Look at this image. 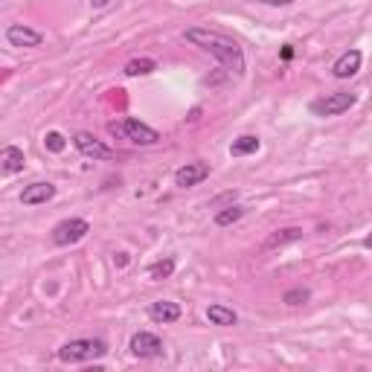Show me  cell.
Masks as SVG:
<instances>
[{
    "label": "cell",
    "instance_id": "11",
    "mask_svg": "<svg viewBox=\"0 0 372 372\" xmlns=\"http://www.w3.org/2000/svg\"><path fill=\"white\" fill-rule=\"evenodd\" d=\"M23 166H27V157H23V152L18 145H4V148H0V178L18 175V172H23Z\"/></svg>",
    "mask_w": 372,
    "mask_h": 372
},
{
    "label": "cell",
    "instance_id": "9",
    "mask_svg": "<svg viewBox=\"0 0 372 372\" xmlns=\"http://www.w3.org/2000/svg\"><path fill=\"white\" fill-rule=\"evenodd\" d=\"M56 184H49V181H35L30 186H23L20 192V204L23 207H38V204H47V201H53L56 198Z\"/></svg>",
    "mask_w": 372,
    "mask_h": 372
},
{
    "label": "cell",
    "instance_id": "18",
    "mask_svg": "<svg viewBox=\"0 0 372 372\" xmlns=\"http://www.w3.org/2000/svg\"><path fill=\"white\" fill-rule=\"evenodd\" d=\"M244 215V207H239V204H230V207H224V210H218L215 212V227H230V224H236V221Z\"/></svg>",
    "mask_w": 372,
    "mask_h": 372
},
{
    "label": "cell",
    "instance_id": "23",
    "mask_svg": "<svg viewBox=\"0 0 372 372\" xmlns=\"http://www.w3.org/2000/svg\"><path fill=\"white\" fill-rule=\"evenodd\" d=\"M108 4H111V0H90V6H93V9H105Z\"/></svg>",
    "mask_w": 372,
    "mask_h": 372
},
{
    "label": "cell",
    "instance_id": "4",
    "mask_svg": "<svg viewBox=\"0 0 372 372\" xmlns=\"http://www.w3.org/2000/svg\"><path fill=\"white\" fill-rule=\"evenodd\" d=\"M358 102V96L355 93H349V90H335V93H326V96H320V99H314V102L308 105V111L314 114V116H340V114H346L352 105Z\"/></svg>",
    "mask_w": 372,
    "mask_h": 372
},
{
    "label": "cell",
    "instance_id": "14",
    "mask_svg": "<svg viewBox=\"0 0 372 372\" xmlns=\"http://www.w3.org/2000/svg\"><path fill=\"white\" fill-rule=\"evenodd\" d=\"M207 320L212 326H221V329H230L239 323V314L230 308V306H221V303H212L207 306Z\"/></svg>",
    "mask_w": 372,
    "mask_h": 372
},
{
    "label": "cell",
    "instance_id": "3",
    "mask_svg": "<svg viewBox=\"0 0 372 372\" xmlns=\"http://www.w3.org/2000/svg\"><path fill=\"white\" fill-rule=\"evenodd\" d=\"M108 131L122 137V140H128V143H134V145H157L160 143V131H155L152 126H145V122H140L134 116L122 119V122H111Z\"/></svg>",
    "mask_w": 372,
    "mask_h": 372
},
{
    "label": "cell",
    "instance_id": "16",
    "mask_svg": "<svg viewBox=\"0 0 372 372\" xmlns=\"http://www.w3.org/2000/svg\"><path fill=\"white\" fill-rule=\"evenodd\" d=\"M296 239H303V227H282V230H277V233L268 236L265 251H277V247H282L288 241H296Z\"/></svg>",
    "mask_w": 372,
    "mask_h": 372
},
{
    "label": "cell",
    "instance_id": "22",
    "mask_svg": "<svg viewBox=\"0 0 372 372\" xmlns=\"http://www.w3.org/2000/svg\"><path fill=\"white\" fill-rule=\"evenodd\" d=\"M247 4H262V6H291L294 0H247Z\"/></svg>",
    "mask_w": 372,
    "mask_h": 372
},
{
    "label": "cell",
    "instance_id": "24",
    "mask_svg": "<svg viewBox=\"0 0 372 372\" xmlns=\"http://www.w3.org/2000/svg\"><path fill=\"white\" fill-rule=\"evenodd\" d=\"M282 59L288 61V59H294V49H291V44H285V49H282Z\"/></svg>",
    "mask_w": 372,
    "mask_h": 372
},
{
    "label": "cell",
    "instance_id": "12",
    "mask_svg": "<svg viewBox=\"0 0 372 372\" xmlns=\"http://www.w3.org/2000/svg\"><path fill=\"white\" fill-rule=\"evenodd\" d=\"M361 61H364L361 49H346V53L332 64V76L335 79H352L355 73L361 70Z\"/></svg>",
    "mask_w": 372,
    "mask_h": 372
},
{
    "label": "cell",
    "instance_id": "10",
    "mask_svg": "<svg viewBox=\"0 0 372 372\" xmlns=\"http://www.w3.org/2000/svg\"><path fill=\"white\" fill-rule=\"evenodd\" d=\"M6 41L12 44V47H27V49H35V47H41L44 44V35L38 32V30H32V27H27V23H12V27L6 30Z\"/></svg>",
    "mask_w": 372,
    "mask_h": 372
},
{
    "label": "cell",
    "instance_id": "17",
    "mask_svg": "<svg viewBox=\"0 0 372 372\" xmlns=\"http://www.w3.org/2000/svg\"><path fill=\"white\" fill-rule=\"evenodd\" d=\"M157 70V61L155 59H131L126 64V76H148V73H155Z\"/></svg>",
    "mask_w": 372,
    "mask_h": 372
},
{
    "label": "cell",
    "instance_id": "8",
    "mask_svg": "<svg viewBox=\"0 0 372 372\" xmlns=\"http://www.w3.org/2000/svg\"><path fill=\"white\" fill-rule=\"evenodd\" d=\"M207 178H210V163L195 160V163H186V166H181V169L175 172V186L192 189V186H198V184H204Z\"/></svg>",
    "mask_w": 372,
    "mask_h": 372
},
{
    "label": "cell",
    "instance_id": "13",
    "mask_svg": "<svg viewBox=\"0 0 372 372\" xmlns=\"http://www.w3.org/2000/svg\"><path fill=\"white\" fill-rule=\"evenodd\" d=\"M181 306L178 303H172V300H155L152 306H148V317L155 320V323H178L181 320Z\"/></svg>",
    "mask_w": 372,
    "mask_h": 372
},
{
    "label": "cell",
    "instance_id": "1",
    "mask_svg": "<svg viewBox=\"0 0 372 372\" xmlns=\"http://www.w3.org/2000/svg\"><path fill=\"white\" fill-rule=\"evenodd\" d=\"M184 38L195 47H201L204 53H210L221 67H224L230 76L241 79L244 70H247V61H244V49L236 38L218 32V30H210V27H189L184 32Z\"/></svg>",
    "mask_w": 372,
    "mask_h": 372
},
{
    "label": "cell",
    "instance_id": "7",
    "mask_svg": "<svg viewBox=\"0 0 372 372\" xmlns=\"http://www.w3.org/2000/svg\"><path fill=\"white\" fill-rule=\"evenodd\" d=\"M128 349L134 358H163L166 346L155 332H134L128 340Z\"/></svg>",
    "mask_w": 372,
    "mask_h": 372
},
{
    "label": "cell",
    "instance_id": "21",
    "mask_svg": "<svg viewBox=\"0 0 372 372\" xmlns=\"http://www.w3.org/2000/svg\"><path fill=\"white\" fill-rule=\"evenodd\" d=\"M44 145H47V152H64V148H67V137L61 134V131H47L44 134Z\"/></svg>",
    "mask_w": 372,
    "mask_h": 372
},
{
    "label": "cell",
    "instance_id": "19",
    "mask_svg": "<svg viewBox=\"0 0 372 372\" xmlns=\"http://www.w3.org/2000/svg\"><path fill=\"white\" fill-rule=\"evenodd\" d=\"M175 274V259L166 256V259H157L155 265H148V277L152 280H169Z\"/></svg>",
    "mask_w": 372,
    "mask_h": 372
},
{
    "label": "cell",
    "instance_id": "15",
    "mask_svg": "<svg viewBox=\"0 0 372 372\" xmlns=\"http://www.w3.org/2000/svg\"><path fill=\"white\" fill-rule=\"evenodd\" d=\"M262 148V140L256 134H241L230 143V157H247V155H256Z\"/></svg>",
    "mask_w": 372,
    "mask_h": 372
},
{
    "label": "cell",
    "instance_id": "5",
    "mask_svg": "<svg viewBox=\"0 0 372 372\" xmlns=\"http://www.w3.org/2000/svg\"><path fill=\"white\" fill-rule=\"evenodd\" d=\"M88 233H90V224L85 218H64L53 227V244L56 247H70V244L82 241Z\"/></svg>",
    "mask_w": 372,
    "mask_h": 372
},
{
    "label": "cell",
    "instance_id": "2",
    "mask_svg": "<svg viewBox=\"0 0 372 372\" xmlns=\"http://www.w3.org/2000/svg\"><path fill=\"white\" fill-rule=\"evenodd\" d=\"M108 352V343L99 340V337H76V340H67L61 349L56 352L61 364H85L93 358H102Z\"/></svg>",
    "mask_w": 372,
    "mask_h": 372
},
{
    "label": "cell",
    "instance_id": "20",
    "mask_svg": "<svg viewBox=\"0 0 372 372\" xmlns=\"http://www.w3.org/2000/svg\"><path fill=\"white\" fill-rule=\"evenodd\" d=\"M311 300V291L308 288H288L285 294H282V303L285 306H303V303H308Z\"/></svg>",
    "mask_w": 372,
    "mask_h": 372
},
{
    "label": "cell",
    "instance_id": "6",
    "mask_svg": "<svg viewBox=\"0 0 372 372\" xmlns=\"http://www.w3.org/2000/svg\"><path fill=\"white\" fill-rule=\"evenodd\" d=\"M73 145L79 148V155H85L90 160H114L116 157L114 148L105 145L99 137H93L90 131H76V134H73Z\"/></svg>",
    "mask_w": 372,
    "mask_h": 372
}]
</instances>
